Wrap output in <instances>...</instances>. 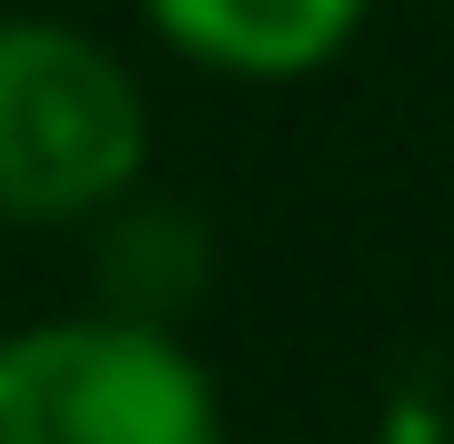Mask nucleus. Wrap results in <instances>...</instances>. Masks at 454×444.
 <instances>
[{"instance_id": "7ed1b4c3", "label": "nucleus", "mask_w": 454, "mask_h": 444, "mask_svg": "<svg viewBox=\"0 0 454 444\" xmlns=\"http://www.w3.org/2000/svg\"><path fill=\"white\" fill-rule=\"evenodd\" d=\"M182 61L232 82H303L364 31V0H142Z\"/></svg>"}, {"instance_id": "f03ea898", "label": "nucleus", "mask_w": 454, "mask_h": 444, "mask_svg": "<svg viewBox=\"0 0 454 444\" xmlns=\"http://www.w3.org/2000/svg\"><path fill=\"white\" fill-rule=\"evenodd\" d=\"M0 444H223L212 374L142 313L0 333Z\"/></svg>"}, {"instance_id": "f257e3e1", "label": "nucleus", "mask_w": 454, "mask_h": 444, "mask_svg": "<svg viewBox=\"0 0 454 444\" xmlns=\"http://www.w3.org/2000/svg\"><path fill=\"white\" fill-rule=\"evenodd\" d=\"M142 82L61 20H0V213L82 222L142 182Z\"/></svg>"}]
</instances>
